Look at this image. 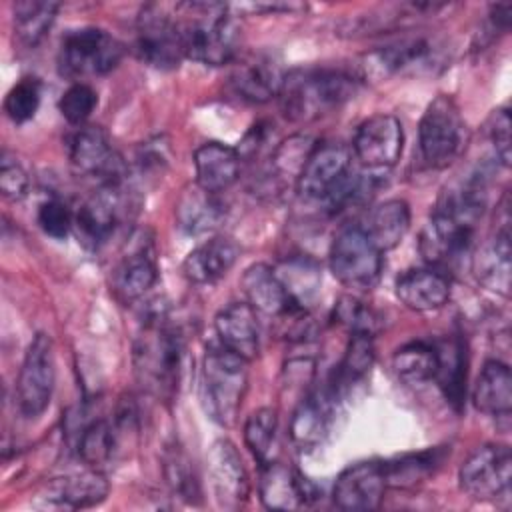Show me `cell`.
Returning a JSON list of instances; mask_svg holds the SVG:
<instances>
[{"mask_svg": "<svg viewBox=\"0 0 512 512\" xmlns=\"http://www.w3.org/2000/svg\"><path fill=\"white\" fill-rule=\"evenodd\" d=\"M442 462V454L438 448L422 450L416 454H404L394 460L382 462L386 486L394 488H412L424 482Z\"/></svg>", "mask_w": 512, "mask_h": 512, "instance_id": "38", "label": "cell"}, {"mask_svg": "<svg viewBox=\"0 0 512 512\" xmlns=\"http://www.w3.org/2000/svg\"><path fill=\"white\" fill-rule=\"evenodd\" d=\"M392 370L406 384L430 382L438 370V350L424 340L408 342L394 352Z\"/></svg>", "mask_w": 512, "mask_h": 512, "instance_id": "33", "label": "cell"}, {"mask_svg": "<svg viewBox=\"0 0 512 512\" xmlns=\"http://www.w3.org/2000/svg\"><path fill=\"white\" fill-rule=\"evenodd\" d=\"M314 144L316 142H312L308 136H290L288 140L280 142L272 152L274 170L282 176H292L296 180Z\"/></svg>", "mask_w": 512, "mask_h": 512, "instance_id": "44", "label": "cell"}, {"mask_svg": "<svg viewBox=\"0 0 512 512\" xmlns=\"http://www.w3.org/2000/svg\"><path fill=\"white\" fill-rule=\"evenodd\" d=\"M124 54V46L110 32L94 26L70 30L58 50V70L66 78L84 80L112 72Z\"/></svg>", "mask_w": 512, "mask_h": 512, "instance_id": "6", "label": "cell"}, {"mask_svg": "<svg viewBox=\"0 0 512 512\" xmlns=\"http://www.w3.org/2000/svg\"><path fill=\"white\" fill-rule=\"evenodd\" d=\"M294 304L308 310L320 288V268L314 260L296 256L274 268Z\"/></svg>", "mask_w": 512, "mask_h": 512, "instance_id": "37", "label": "cell"}, {"mask_svg": "<svg viewBox=\"0 0 512 512\" xmlns=\"http://www.w3.org/2000/svg\"><path fill=\"white\" fill-rule=\"evenodd\" d=\"M134 54L156 70H174L186 58L174 14L158 4L140 10L134 34Z\"/></svg>", "mask_w": 512, "mask_h": 512, "instance_id": "8", "label": "cell"}, {"mask_svg": "<svg viewBox=\"0 0 512 512\" xmlns=\"http://www.w3.org/2000/svg\"><path fill=\"white\" fill-rule=\"evenodd\" d=\"M230 74L232 92L246 102L264 104L280 94L286 72L270 54L258 52L234 60Z\"/></svg>", "mask_w": 512, "mask_h": 512, "instance_id": "19", "label": "cell"}, {"mask_svg": "<svg viewBox=\"0 0 512 512\" xmlns=\"http://www.w3.org/2000/svg\"><path fill=\"white\" fill-rule=\"evenodd\" d=\"M118 432L116 426L106 420L98 418L86 424L78 436V456L90 468H100L106 464L116 452Z\"/></svg>", "mask_w": 512, "mask_h": 512, "instance_id": "39", "label": "cell"}, {"mask_svg": "<svg viewBox=\"0 0 512 512\" xmlns=\"http://www.w3.org/2000/svg\"><path fill=\"white\" fill-rule=\"evenodd\" d=\"M368 238L378 246V250L388 252L396 248L408 228H410V206L402 198H388L380 204H376L366 220V226H362Z\"/></svg>", "mask_w": 512, "mask_h": 512, "instance_id": "32", "label": "cell"}, {"mask_svg": "<svg viewBox=\"0 0 512 512\" xmlns=\"http://www.w3.org/2000/svg\"><path fill=\"white\" fill-rule=\"evenodd\" d=\"M352 170V152L342 142H318L308 154L296 190L306 200H326Z\"/></svg>", "mask_w": 512, "mask_h": 512, "instance_id": "15", "label": "cell"}, {"mask_svg": "<svg viewBox=\"0 0 512 512\" xmlns=\"http://www.w3.org/2000/svg\"><path fill=\"white\" fill-rule=\"evenodd\" d=\"M56 382L54 346L48 334L38 332L26 348L18 380L16 400L24 418H38L50 406Z\"/></svg>", "mask_w": 512, "mask_h": 512, "instance_id": "9", "label": "cell"}, {"mask_svg": "<svg viewBox=\"0 0 512 512\" xmlns=\"http://www.w3.org/2000/svg\"><path fill=\"white\" fill-rule=\"evenodd\" d=\"M36 220L42 232L56 240H64L74 230V212H70V208L58 198L44 200L38 206Z\"/></svg>", "mask_w": 512, "mask_h": 512, "instance_id": "45", "label": "cell"}, {"mask_svg": "<svg viewBox=\"0 0 512 512\" xmlns=\"http://www.w3.org/2000/svg\"><path fill=\"white\" fill-rule=\"evenodd\" d=\"M42 96V86L38 78L24 76L20 78L4 98V112L14 124H24L32 120L38 112Z\"/></svg>", "mask_w": 512, "mask_h": 512, "instance_id": "42", "label": "cell"}, {"mask_svg": "<svg viewBox=\"0 0 512 512\" xmlns=\"http://www.w3.org/2000/svg\"><path fill=\"white\" fill-rule=\"evenodd\" d=\"M248 362L222 344L204 354L200 400L210 420L230 428L236 424L248 388Z\"/></svg>", "mask_w": 512, "mask_h": 512, "instance_id": "4", "label": "cell"}, {"mask_svg": "<svg viewBox=\"0 0 512 512\" xmlns=\"http://www.w3.org/2000/svg\"><path fill=\"white\" fill-rule=\"evenodd\" d=\"M484 128H486V138L494 150L496 160L504 168H508L510 166V128H512L510 110L506 106L492 110Z\"/></svg>", "mask_w": 512, "mask_h": 512, "instance_id": "46", "label": "cell"}, {"mask_svg": "<svg viewBox=\"0 0 512 512\" xmlns=\"http://www.w3.org/2000/svg\"><path fill=\"white\" fill-rule=\"evenodd\" d=\"M336 320L346 326L352 332H366L374 334V324H376V314L360 300L352 296H344L336 308H334Z\"/></svg>", "mask_w": 512, "mask_h": 512, "instance_id": "47", "label": "cell"}, {"mask_svg": "<svg viewBox=\"0 0 512 512\" xmlns=\"http://www.w3.org/2000/svg\"><path fill=\"white\" fill-rule=\"evenodd\" d=\"M260 502L268 510H298L316 498V490L294 468L270 460L260 464Z\"/></svg>", "mask_w": 512, "mask_h": 512, "instance_id": "21", "label": "cell"}, {"mask_svg": "<svg viewBox=\"0 0 512 512\" xmlns=\"http://www.w3.org/2000/svg\"><path fill=\"white\" fill-rule=\"evenodd\" d=\"M276 432H278V414L274 408H258L254 410L246 424H244V442L252 456L266 464L272 460V452L276 446Z\"/></svg>", "mask_w": 512, "mask_h": 512, "instance_id": "40", "label": "cell"}, {"mask_svg": "<svg viewBox=\"0 0 512 512\" xmlns=\"http://www.w3.org/2000/svg\"><path fill=\"white\" fill-rule=\"evenodd\" d=\"M240 256V246L228 236H212L198 244L182 262V274L192 284H214L224 278Z\"/></svg>", "mask_w": 512, "mask_h": 512, "instance_id": "27", "label": "cell"}, {"mask_svg": "<svg viewBox=\"0 0 512 512\" xmlns=\"http://www.w3.org/2000/svg\"><path fill=\"white\" fill-rule=\"evenodd\" d=\"M386 488L382 462L364 460L350 464L340 472L332 490V500L346 512H370L380 508Z\"/></svg>", "mask_w": 512, "mask_h": 512, "instance_id": "18", "label": "cell"}, {"mask_svg": "<svg viewBox=\"0 0 512 512\" xmlns=\"http://www.w3.org/2000/svg\"><path fill=\"white\" fill-rule=\"evenodd\" d=\"M124 202V182L102 184L88 196L74 212V232L78 242L90 250L104 244L124 216Z\"/></svg>", "mask_w": 512, "mask_h": 512, "instance_id": "16", "label": "cell"}, {"mask_svg": "<svg viewBox=\"0 0 512 512\" xmlns=\"http://www.w3.org/2000/svg\"><path fill=\"white\" fill-rule=\"evenodd\" d=\"M404 148V130L394 114H374L366 118L352 140V152L360 166L370 172L392 168Z\"/></svg>", "mask_w": 512, "mask_h": 512, "instance_id": "13", "label": "cell"}, {"mask_svg": "<svg viewBox=\"0 0 512 512\" xmlns=\"http://www.w3.org/2000/svg\"><path fill=\"white\" fill-rule=\"evenodd\" d=\"M240 160L236 148L216 140L204 142L194 152L196 184L214 194L224 192L238 180Z\"/></svg>", "mask_w": 512, "mask_h": 512, "instance_id": "29", "label": "cell"}, {"mask_svg": "<svg viewBox=\"0 0 512 512\" xmlns=\"http://www.w3.org/2000/svg\"><path fill=\"white\" fill-rule=\"evenodd\" d=\"M206 470L208 484L212 494L222 508H240L248 500L250 480L244 468V462L236 450V446L220 438L216 440L206 454Z\"/></svg>", "mask_w": 512, "mask_h": 512, "instance_id": "17", "label": "cell"}, {"mask_svg": "<svg viewBox=\"0 0 512 512\" xmlns=\"http://www.w3.org/2000/svg\"><path fill=\"white\" fill-rule=\"evenodd\" d=\"M472 402L476 410L496 418H508L512 410V374L508 364L500 360L484 362L474 390Z\"/></svg>", "mask_w": 512, "mask_h": 512, "instance_id": "30", "label": "cell"}, {"mask_svg": "<svg viewBox=\"0 0 512 512\" xmlns=\"http://www.w3.org/2000/svg\"><path fill=\"white\" fill-rule=\"evenodd\" d=\"M240 286L246 296V302L256 312L266 314L270 318H280L292 308H302L292 302L276 270L268 264L256 262L248 266L240 278Z\"/></svg>", "mask_w": 512, "mask_h": 512, "instance_id": "28", "label": "cell"}, {"mask_svg": "<svg viewBox=\"0 0 512 512\" xmlns=\"http://www.w3.org/2000/svg\"><path fill=\"white\" fill-rule=\"evenodd\" d=\"M108 480L100 472V468H88L78 474H68L50 480L40 498L48 506L56 508H68V510H78V508H92L100 502L106 500L108 496Z\"/></svg>", "mask_w": 512, "mask_h": 512, "instance_id": "24", "label": "cell"}, {"mask_svg": "<svg viewBox=\"0 0 512 512\" xmlns=\"http://www.w3.org/2000/svg\"><path fill=\"white\" fill-rule=\"evenodd\" d=\"M438 48L424 36H406L366 52L358 66L360 80H384L402 72H416L436 62Z\"/></svg>", "mask_w": 512, "mask_h": 512, "instance_id": "14", "label": "cell"}, {"mask_svg": "<svg viewBox=\"0 0 512 512\" xmlns=\"http://www.w3.org/2000/svg\"><path fill=\"white\" fill-rule=\"evenodd\" d=\"M472 270L480 284L508 296L510 294V208L508 196L500 206V218L494 234L472 256Z\"/></svg>", "mask_w": 512, "mask_h": 512, "instance_id": "20", "label": "cell"}, {"mask_svg": "<svg viewBox=\"0 0 512 512\" xmlns=\"http://www.w3.org/2000/svg\"><path fill=\"white\" fill-rule=\"evenodd\" d=\"M214 330L220 344L244 358L246 362L260 354V324L258 312L248 302H232L214 318Z\"/></svg>", "mask_w": 512, "mask_h": 512, "instance_id": "23", "label": "cell"}, {"mask_svg": "<svg viewBox=\"0 0 512 512\" xmlns=\"http://www.w3.org/2000/svg\"><path fill=\"white\" fill-rule=\"evenodd\" d=\"M96 104H98L96 90L86 82H74L60 96L58 110L68 124L84 126L88 116L94 112Z\"/></svg>", "mask_w": 512, "mask_h": 512, "instance_id": "43", "label": "cell"}, {"mask_svg": "<svg viewBox=\"0 0 512 512\" xmlns=\"http://www.w3.org/2000/svg\"><path fill=\"white\" fill-rule=\"evenodd\" d=\"M374 364V340L372 334L352 332L350 342L346 346L344 358L330 382V388L336 396L344 394L350 386L360 382Z\"/></svg>", "mask_w": 512, "mask_h": 512, "instance_id": "34", "label": "cell"}, {"mask_svg": "<svg viewBox=\"0 0 512 512\" xmlns=\"http://www.w3.org/2000/svg\"><path fill=\"white\" fill-rule=\"evenodd\" d=\"M164 476L176 496L184 498L186 502H196L200 498V484L194 468L178 446H172L164 456Z\"/></svg>", "mask_w": 512, "mask_h": 512, "instance_id": "41", "label": "cell"}, {"mask_svg": "<svg viewBox=\"0 0 512 512\" xmlns=\"http://www.w3.org/2000/svg\"><path fill=\"white\" fill-rule=\"evenodd\" d=\"M360 76L342 68H296L286 72L278 100L292 122L318 120L346 104L360 86Z\"/></svg>", "mask_w": 512, "mask_h": 512, "instance_id": "2", "label": "cell"}, {"mask_svg": "<svg viewBox=\"0 0 512 512\" xmlns=\"http://www.w3.org/2000/svg\"><path fill=\"white\" fill-rule=\"evenodd\" d=\"M58 4L46 0H20L12 6V26L18 42L36 46L56 20Z\"/></svg>", "mask_w": 512, "mask_h": 512, "instance_id": "35", "label": "cell"}, {"mask_svg": "<svg viewBox=\"0 0 512 512\" xmlns=\"http://www.w3.org/2000/svg\"><path fill=\"white\" fill-rule=\"evenodd\" d=\"M468 140L466 122L458 104L448 94H438L424 110L418 124V152L432 170L450 166Z\"/></svg>", "mask_w": 512, "mask_h": 512, "instance_id": "5", "label": "cell"}, {"mask_svg": "<svg viewBox=\"0 0 512 512\" xmlns=\"http://www.w3.org/2000/svg\"><path fill=\"white\" fill-rule=\"evenodd\" d=\"M226 216V206L218 194L204 190L202 186L188 184L178 194L174 204L176 226L190 236H200L216 230Z\"/></svg>", "mask_w": 512, "mask_h": 512, "instance_id": "26", "label": "cell"}, {"mask_svg": "<svg viewBox=\"0 0 512 512\" xmlns=\"http://www.w3.org/2000/svg\"><path fill=\"white\" fill-rule=\"evenodd\" d=\"M382 254L362 226H344L330 244L328 266L342 286L366 292L380 280Z\"/></svg>", "mask_w": 512, "mask_h": 512, "instance_id": "7", "label": "cell"}, {"mask_svg": "<svg viewBox=\"0 0 512 512\" xmlns=\"http://www.w3.org/2000/svg\"><path fill=\"white\" fill-rule=\"evenodd\" d=\"M396 298L414 312H432L450 300V280L444 272L428 268H410L396 278Z\"/></svg>", "mask_w": 512, "mask_h": 512, "instance_id": "25", "label": "cell"}, {"mask_svg": "<svg viewBox=\"0 0 512 512\" xmlns=\"http://www.w3.org/2000/svg\"><path fill=\"white\" fill-rule=\"evenodd\" d=\"M156 280V260L144 246L122 256V260L112 272V288L122 302L140 300L154 288Z\"/></svg>", "mask_w": 512, "mask_h": 512, "instance_id": "31", "label": "cell"}, {"mask_svg": "<svg viewBox=\"0 0 512 512\" xmlns=\"http://www.w3.org/2000/svg\"><path fill=\"white\" fill-rule=\"evenodd\" d=\"M512 456L506 444H482L474 448L458 470L464 494L478 502H490L510 492Z\"/></svg>", "mask_w": 512, "mask_h": 512, "instance_id": "10", "label": "cell"}, {"mask_svg": "<svg viewBox=\"0 0 512 512\" xmlns=\"http://www.w3.org/2000/svg\"><path fill=\"white\" fill-rule=\"evenodd\" d=\"M174 16L186 58L206 66L234 62L240 50V28L230 6L218 2L176 4Z\"/></svg>", "mask_w": 512, "mask_h": 512, "instance_id": "3", "label": "cell"}, {"mask_svg": "<svg viewBox=\"0 0 512 512\" xmlns=\"http://www.w3.org/2000/svg\"><path fill=\"white\" fill-rule=\"evenodd\" d=\"M336 394L330 386L308 392L300 398L290 418V440L298 450L316 448L330 430Z\"/></svg>", "mask_w": 512, "mask_h": 512, "instance_id": "22", "label": "cell"}, {"mask_svg": "<svg viewBox=\"0 0 512 512\" xmlns=\"http://www.w3.org/2000/svg\"><path fill=\"white\" fill-rule=\"evenodd\" d=\"M68 160L76 174L102 184H122L126 166L100 126H80L68 138Z\"/></svg>", "mask_w": 512, "mask_h": 512, "instance_id": "12", "label": "cell"}, {"mask_svg": "<svg viewBox=\"0 0 512 512\" xmlns=\"http://www.w3.org/2000/svg\"><path fill=\"white\" fill-rule=\"evenodd\" d=\"M132 362L136 380L148 394L164 402L174 400L184 370V340L164 314L146 318L134 340Z\"/></svg>", "mask_w": 512, "mask_h": 512, "instance_id": "1", "label": "cell"}, {"mask_svg": "<svg viewBox=\"0 0 512 512\" xmlns=\"http://www.w3.org/2000/svg\"><path fill=\"white\" fill-rule=\"evenodd\" d=\"M474 224L458 220L442 210H434L420 230L418 250L426 264L444 272L442 268L456 266L472 254Z\"/></svg>", "mask_w": 512, "mask_h": 512, "instance_id": "11", "label": "cell"}, {"mask_svg": "<svg viewBox=\"0 0 512 512\" xmlns=\"http://www.w3.org/2000/svg\"><path fill=\"white\" fill-rule=\"evenodd\" d=\"M438 350V370L434 380L440 382L444 396L454 404L460 406L464 400L466 390V348L462 340L452 338L446 340Z\"/></svg>", "mask_w": 512, "mask_h": 512, "instance_id": "36", "label": "cell"}, {"mask_svg": "<svg viewBox=\"0 0 512 512\" xmlns=\"http://www.w3.org/2000/svg\"><path fill=\"white\" fill-rule=\"evenodd\" d=\"M30 188V178L24 166L18 160L8 158L6 154L2 156L0 164V190L6 200L18 202L28 194Z\"/></svg>", "mask_w": 512, "mask_h": 512, "instance_id": "48", "label": "cell"}]
</instances>
